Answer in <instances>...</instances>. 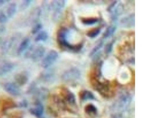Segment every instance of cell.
Wrapping results in <instances>:
<instances>
[{"mask_svg": "<svg viewBox=\"0 0 157 118\" xmlns=\"http://www.w3.org/2000/svg\"><path fill=\"white\" fill-rule=\"evenodd\" d=\"M69 30L67 28L63 27L60 28L57 32V42L59 45L62 48L68 49L73 52H78L82 47V45L78 44L71 45L67 40V37Z\"/></svg>", "mask_w": 157, "mask_h": 118, "instance_id": "6da1fadb", "label": "cell"}, {"mask_svg": "<svg viewBox=\"0 0 157 118\" xmlns=\"http://www.w3.org/2000/svg\"><path fill=\"white\" fill-rule=\"evenodd\" d=\"M45 53V49L43 45H39L36 47H32L27 53V55L33 61H37L43 57Z\"/></svg>", "mask_w": 157, "mask_h": 118, "instance_id": "7a4b0ae2", "label": "cell"}, {"mask_svg": "<svg viewBox=\"0 0 157 118\" xmlns=\"http://www.w3.org/2000/svg\"><path fill=\"white\" fill-rule=\"evenodd\" d=\"M59 55L56 51L51 50L49 51L41 62V66L43 68L47 69L51 66L56 61Z\"/></svg>", "mask_w": 157, "mask_h": 118, "instance_id": "3957f363", "label": "cell"}, {"mask_svg": "<svg viewBox=\"0 0 157 118\" xmlns=\"http://www.w3.org/2000/svg\"><path fill=\"white\" fill-rule=\"evenodd\" d=\"M80 73L76 68H71L64 72L62 76V78L64 81H75L79 78Z\"/></svg>", "mask_w": 157, "mask_h": 118, "instance_id": "277c9868", "label": "cell"}, {"mask_svg": "<svg viewBox=\"0 0 157 118\" xmlns=\"http://www.w3.org/2000/svg\"><path fill=\"white\" fill-rule=\"evenodd\" d=\"M130 99L129 95L127 93L121 95L116 102V108L120 110H125L130 104Z\"/></svg>", "mask_w": 157, "mask_h": 118, "instance_id": "5b68a950", "label": "cell"}, {"mask_svg": "<svg viewBox=\"0 0 157 118\" xmlns=\"http://www.w3.org/2000/svg\"><path fill=\"white\" fill-rule=\"evenodd\" d=\"M66 5V1L64 0H56L52 1L50 8L54 12H63Z\"/></svg>", "mask_w": 157, "mask_h": 118, "instance_id": "8992f818", "label": "cell"}, {"mask_svg": "<svg viewBox=\"0 0 157 118\" xmlns=\"http://www.w3.org/2000/svg\"><path fill=\"white\" fill-rule=\"evenodd\" d=\"M5 90L8 93L13 96H17L20 92V89L17 85L13 83H7L4 85Z\"/></svg>", "mask_w": 157, "mask_h": 118, "instance_id": "52a82bcc", "label": "cell"}, {"mask_svg": "<svg viewBox=\"0 0 157 118\" xmlns=\"http://www.w3.org/2000/svg\"><path fill=\"white\" fill-rule=\"evenodd\" d=\"M14 68V65L6 62L0 65V76L5 75L12 71Z\"/></svg>", "mask_w": 157, "mask_h": 118, "instance_id": "ba28073f", "label": "cell"}, {"mask_svg": "<svg viewBox=\"0 0 157 118\" xmlns=\"http://www.w3.org/2000/svg\"><path fill=\"white\" fill-rule=\"evenodd\" d=\"M15 40L16 39H15V37H12L4 42L2 43V47H1V50H2V53L6 54L8 53V51H9L10 49L12 47Z\"/></svg>", "mask_w": 157, "mask_h": 118, "instance_id": "9c48e42d", "label": "cell"}, {"mask_svg": "<svg viewBox=\"0 0 157 118\" xmlns=\"http://www.w3.org/2000/svg\"><path fill=\"white\" fill-rule=\"evenodd\" d=\"M30 43V40L29 38H26L23 39L20 44L17 50V54L21 55L27 50Z\"/></svg>", "mask_w": 157, "mask_h": 118, "instance_id": "30bf717a", "label": "cell"}, {"mask_svg": "<svg viewBox=\"0 0 157 118\" xmlns=\"http://www.w3.org/2000/svg\"><path fill=\"white\" fill-rule=\"evenodd\" d=\"M41 14V10L40 8L37 7L32 11L30 14V20L33 22H36L38 20Z\"/></svg>", "mask_w": 157, "mask_h": 118, "instance_id": "8fae6325", "label": "cell"}, {"mask_svg": "<svg viewBox=\"0 0 157 118\" xmlns=\"http://www.w3.org/2000/svg\"><path fill=\"white\" fill-rule=\"evenodd\" d=\"M17 6L16 4L14 2L10 4L7 9V14L8 17L11 18L13 17L16 12Z\"/></svg>", "mask_w": 157, "mask_h": 118, "instance_id": "7c38bea8", "label": "cell"}, {"mask_svg": "<svg viewBox=\"0 0 157 118\" xmlns=\"http://www.w3.org/2000/svg\"><path fill=\"white\" fill-rule=\"evenodd\" d=\"M15 80L17 83L20 85H24L26 84L28 80V78L27 75L25 73H21L20 74H18L15 77Z\"/></svg>", "mask_w": 157, "mask_h": 118, "instance_id": "4fadbf2b", "label": "cell"}, {"mask_svg": "<svg viewBox=\"0 0 157 118\" xmlns=\"http://www.w3.org/2000/svg\"><path fill=\"white\" fill-rule=\"evenodd\" d=\"M48 33L44 31L39 32L35 38V41L36 42L45 41L48 39Z\"/></svg>", "mask_w": 157, "mask_h": 118, "instance_id": "5bb4252c", "label": "cell"}, {"mask_svg": "<svg viewBox=\"0 0 157 118\" xmlns=\"http://www.w3.org/2000/svg\"><path fill=\"white\" fill-rule=\"evenodd\" d=\"M32 113L36 116H41L43 112V107L41 104L37 103L32 110Z\"/></svg>", "mask_w": 157, "mask_h": 118, "instance_id": "9a60e30c", "label": "cell"}, {"mask_svg": "<svg viewBox=\"0 0 157 118\" xmlns=\"http://www.w3.org/2000/svg\"><path fill=\"white\" fill-rule=\"evenodd\" d=\"M81 21L84 24L86 25H92L95 24L98 21V19L96 18H82Z\"/></svg>", "mask_w": 157, "mask_h": 118, "instance_id": "2e32d148", "label": "cell"}, {"mask_svg": "<svg viewBox=\"0 0 157 118\" xmlns=\"http://www.w3.org/2000/svg\"><path fill=\"white\" fill-rule=\"evenodd\" d=\"M54 73L52 71H47L42 74V78L46 81H50L54 78Z\"/></svg>", "mask_w": 157, "mask_h": 118, "instance_id": "e0dca14e", "label": "cell"}, {"mask_svg": "<svg viewBox=\"0 0 157 118\" xmlns=\"http://www.w3.org/2000/svg\"><path fill=\"white\" fill-rule=\"evenodd\" d=\"M101 32L100 28H95L89 31L87 33V36L88 37L91 38H94L97 37L98 35Z\"/></svg>", "mask_w": 157, "mask_h": 118, "instance_id": "ac0fdd59", "label": "cell"}, {"mask_svg": "<svg viewBox=\"0 0 157 118\" xmlns=\"http://www.w3.org/2000/svg\"><path fill=\"white\" fill-rule=\"evenodd\" d=\"M81 97L84 100L92 99L94 98L93 94L88 91H84L81 95Z\"/></svg>", "mask_w": 157, "mask_h": 118, "instance_id": "d6986e66", "label": "cell"}, {"mask_svg": "<svg viewBox=\"0 0 157 118\" xmlns=\"http://www.w3.org/2000/svg\"><path fill=\"white\" fill-rule=\"evenodd\" d=\"M43 27V25L41 23H37L33 26L32 30V34H35L40 32Z\"/></svg>", "mask_w": 157, "mask_h": 118, "instance_id": "ffe728a7", "label": "cell"}, {"mask_svg": "<svg viewBox=\"0 0 157 118\" xmlns=\"http://www.w3.org/2000/svg\"><path fill=\"white\" fill-rule=\"evenodd\" d=\"M116 28L114 26H110L108 28L107 30H106L104 34V37H110L114 33L115 31Z\"/></svg>", "mask_w": 157, "mask_h": 118, "instance_id": "44dd1931", "label": "cell"}, {"mask_svg": "<svg viewBox=\"0 0 157 118\" xmlns=\"http://www.w3.org/2000/svg\"><path fill=\"white\" fill-rule=\"evenodd\" d=\"M67 94L66 96V99L67 101H68L69 103H74L75 102V97L72 93L70 92V91H67Z\"/></svg>", "mask_w": 157, "mask_h": 118, "instance_id": "7402d4cb", "label": "cell"}, {"mask_svg": "<svg viewBox=\"0 0 157 118\" xmlns=\"http://www.w3.org/2000/svg\"><path fill=\"white\" fill-rule=\"evenodd\" d=\"M32 1H29V0H26L24 1L22 3L21 5L20 6V10H24L26 8L29 7L30 4H31Z\"/></svg>", "mask_w": 157, "mask_h": 118, "instance_id": "603a6c76", "label": "cell"}, {"mask_svg": "<svg viewBox=\"0 0 157 118\" xmlns=\"http://www.w3.org/2000/svg\"><path fill=\"white\" fill-rule=\"evenodd\" d=\"M8 21V17L3 12H0V23H6Z\"/></svg>", "mask_w": 157, "mask_h": 118, "instance_id": "cb8c5ba5", "label": "cell"}, {"mask_svg": "<svg viewBox=\"0 0 157 118\" xmlns=\"http://www.w3.org/2000/svg\"><path fill=\"white\" fill-rule=\"evenodd\" d=\"M6 30V28L5 26H0V34H2L5 32Z\"/></svg>", "mask_w": 157, "mask_h": 118, "instance_id": "d4e9b609", "label": "cell"}, {"mask_svg": "<svg viewBox=\"0 0 157 118\" xmlns=\"http://www.w3.org/2000/svg\"><path fill=\"white\" fill-rule=\"evenodd\" d=\"M9 1H5V0H0V6L3 5L6 3L8 2Z\"/></svg>", "mask_w": 157, "mask_h": 118, "instance_id": "484cf974", "label": "cell"}, {"mask_svg": "<svg viewBox=\"0 0 157 118\" xmlns=\"http://www.w3.org/2000/svg\"><path fill=\"white\" fill-rule=\"evenodd\" d=\"M1 39H0V44H1Z\"/></svg>", "mask_w": 157, "mask_h": 118, "instance_id": "4316f807", "label": "cell"}]
</instances>
